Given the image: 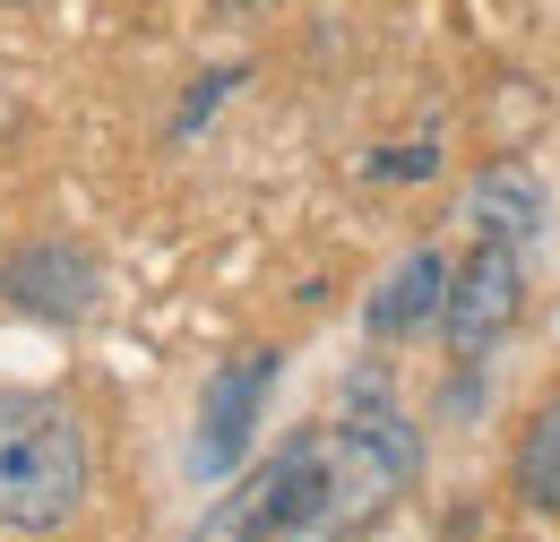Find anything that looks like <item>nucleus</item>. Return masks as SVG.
<instances>
[{"label":"nucleus","instance_id":"nucleus-6","mask_svg":"<svg viewBox=\"0 0 560 542\" xmlns=\"http://www.w3.org/2000/svg\"><path fill=\"white\" fill-rule=\"evenodd\" d=\"M457 224L475 233V241H509V250H544V224H552V199H544V181L509 155V164H483L466 190H457Z\"/></svg>","mask_w":560,"mask_h":542},{"label":"nucleus","instance_id":"nucleus-10","mask_svg":"<svg viewBox=\"0 0 560 542\" xmlns=\"http://www.w3.org/2000/svg\"><path fill=\"white\" fill-rule=\"evenodd\" d=\"M268 9H277V0H215V17H233V26H242V17H268Z\"/></svg>","mask_w":560,"mask_h":542},{"label":"nucleus","instance_id":"nucleus-3","mask_svg":"<svg viewBox=\"0 0 560 542\" xmlns=\"http://www.w3.org/2000/svg\"><path fill=\"white\" fill-rule=\"evenodd\" d=\"M517 319H526V250L475 241L466 268H448V302H440V337H448V353H457V362H483Z\"/></svg>","mask_w":560,"mask_h":542},{"label":"nucleus","instance_id":"nucleus-8","mask_svg":"<svg viewBox=\"0 0 560 542\" xmlns=\"http://www.w3.org/2000/svg\"><path fill=\"white\" fill-rule=\"evenodd\" d=\"M509 482L535 517H560V397H544V413L517 431V457H509Z\"/></svg>","mask_w":560,"mask_h":542},{"label":"nucleus","instance_id":"nucleus-7","mask_svg":"<svg viewBox=\"0 0 560 542\" xmlns=\"http://www.w3.org/2000/svg\"><path fill=\"white\" fill-rule=\"evenodd\" d=\"M440 302H448V259L440 250H406L397 268L380 275V293L362 302V328L380 344H406L422 328H440Z\"/></svg>","mask_w":560,"mask_h":542},{"label":"nucleus","instance_id":"nucleus-4","mask_svg":"<svg viewBox=\"0 0 560 542\" xmlns=\"http://www.w3.org/2000/svg\"><path fill=\"white\" fill-rule=\"evenodd\" d=\"M277 362H284L277 344H250V353H233V362L208 379L199 431H190V474H199V482H224L242 457H250L259 413H268V388H277Z\"/></svg>","mask_w":560,"mask_h":542},{"label":"nucleus","instance_id":"nucleus-5","mask_svg":"<svg viewBox=\"0 0 560 542\" xmlns=\"http://www.w3.org/2000/svg\"><path fill=\"white\" fill-rule=\"evenodd\" d=\"M0 302L26 310V319L78 328V319L104 302V268H95V250H78V241H26V250L0 259Z\"/></svg>","mask_w":560,"mask_h":542},{"label":"nucleus","instance_id":"nucleus-2","mask_svg":"<svg viewBox=\"0 0 560 542\" xmlns=\"http://www.w3.org/2000/svg\"><path fill=\"white\" fill-rule=\"evenodd\" d=\"M328 491V431H293L259 474L233 482V499H215L199 517V542H277V534H311Z\"/></svg>","mask_w":560,"mask_h":542},{"label":"nucleus","instance_id":"nucleus-9","mask_svg":"<svg viewBox=\"0 0 560 542\" xmlns=\"http://www.w3.org/2000/svg\"><path fill=\"white\" fill-rule=\"evenodd\" d=\"M224 86H233V69H215V78H199V95L182 104V121H173V130L190 138V130H199V121H208V113H215V95H224Z\"/></svg>","mask_w":560,"mask_h":542},{"label":"nucleus","instance_id":"nucleus-1","mask_svg":"<svg viewBox=\"0 0 560 542\" xmlns=\"http://www.w3.org/2000/svg\"><path fill=\"white\" fill-rule=\"evenodd\" d=\"M86 431L44 388H0V534H61L86 508Z\"/></svg>","mask_w":560,"mask_h":542}]
</instances>
